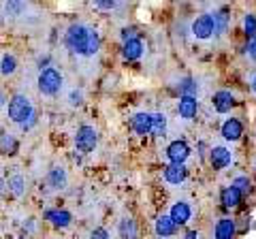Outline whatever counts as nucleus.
<instances>
[{
	"instance_id": "1",
	"label": "nucleus",
	"mask_w": 256,
	"mask_h": 239,
	"mask_svg": "<svg viewBox=\"0 0 256 239\" xmlns=\"http://www.w3.org/2000/svg\"><path fill=\"white\" fill-rule=\"evenodd\" d=\"M64 45H66V50L70 54L92 58L100 50V36L94 28L86 26V24H73V26H68L66 34H64Z\"/></svg>"
},
{
	"instance_id": "2",
	"label": "nucleus",
	"mask_w": 256,
	"mask_h": 239,
	"mask_svg": "<svg viewBox=\"0 0 256 239\" xmlns=\"http://www.w3.org/2000/svg\"><path fill=\"white\" fill-rule=\"evenodd\" d=\"M9 118L15 124L22 126V130H30L36 122V114H34V105L26 94H15L9 100Z\"/></svg>"
},
{
	"instance_id": "3",
	"label": "nucleus",
	"mask_w": 256,
	"mask_h": 239,
	"mask_svg": "<svg viewBox=\"0 0 256 239\" xmlns=\"http://www.w3.org/2000/svg\"><path fill=\"white\" fill-rule=\"evenodd\" d=\"M36 86L43 96H56V94L62 90V73L54 66H47L41 70V75H38Z\"/></svg>"
},
{
	"instance_id": "4",
	"label": "nucleus",
	"mask_w": 256,
	"mask_h": 239,
	"mask_svg": "<svg viewBox=\"0 0 256 239\" xmlns=\"http://www.w3.org/2000/svg\"><path fill=\"white\" fill-rule=\"evenodd\" d=\"M96 143H98V134H96V130L92 128V126H88V124L79 126L77 132H75V148L79 150V152L90 154L96 148Z\"/></svg>"
},
{
	"instance_id": "5",
	"label": "nucleus",
	"mask_w": 256,
	"mask_h": 239,
	"mask_svg": "<svg viewBox=\"0 0 256 239\" xmlns=\"http://www.w3.org/2000/svg\"><path fill=\"white\" fill-rule=\"evenodd\" d=\"M190 32L194 34L196 38H201V41H207V38H212V36L216 34V28H214V18H212V13H203L201 18H196L194 22H192Z\"/></svg>"
},
{
	"instance_id": "6",
	"label": "nucleus",
	"mask_w": 256,
	"mask_h": 239,
	"mask_svg": "<svg viewBox=\"0 0 256 239\" xmlns=\"http://www.w3.org/2000/svg\"><path fill=\"white\" fill-rule=\"evenodd\" d=\"M210 162L216 171H222V169H226V166L233 162V152H230L228 148H224V146H216L212 148V152H210Z\"/></svg>"
},
{
	"instance_id": "7",
	"label": "nucleus",
	"mask_w": 256,
	"mask_h": 239,
	"mask_svg": "<svg viewBox=\"0 0 256 239\" xmlns=\"http://www.w3.org/2000/svg\"><path fill=\"white\" fill-rule=\"evenodd\" d=\"M190 156V148L186 141H173L169 148H166V158L171 160V164H184Z\"/></svg>"
},
{
	"instance_id": "8",
	"label": "nucleus",
	"mask_w": 256,
	"mask_h": 239,
	"mask_svg": "<svg viewBox=\"0 0 256 239\" xmlns=\"http://www.w3.org/2000/svg\"><path fill=\"white\" fill-rule=\"evenodd\" d=\"M235 94L233 92H228V90H218L214 94V98H212V105L214 109L218 111V114H228L230 109L235 107Z\"/></svg>"
},
{
	"instance_id": "9",
	"label": "nucleus",
	"mask_w": 256,
	"mask_h": 239,
	"mask_svg": "<svg viewBox=\"0 0 256 239\" xmlns=\"http://www.w3.org/2000/svg\"><path fill=\"white\" fill-rule=\"evenodd\" d=\"M196 111H198V100L194 96H182L178 102V114L182 120H194L196 118Z\"/></svg>"
},
{
	"instance_id": "10",
	"label": "nucleus",
	"mask_w": 256,
	"mask_h": 239,
	"mask_svg": "<svg viewBox=\"0 0 256 239\" xmlns=\"http://www.w3.org/2000/svg\"><path fill=\"white\" fill-rule=\"evenodd\" d=\"M220 132L226 141H237V139H242V134H244V124L239 122L237 118H228L226 122L222 124Z\"/></svg>"
},
{
	"instance_id": "11",
	"label": "nucleus",
	"mask_w": 256,
	"mask_h": 239,
	"mask_svg": "<svg viewBox=\"0 0 256 239\" xmlns=\"http://www.w3.org/2000/svg\"><path fill=\"white\" fill-rule=\"evenodd\" d=\"M237 233L235 220L233 218H220L214 226V237L216 239H233Z\"/></svg>"
},
{
	"instance_id": "12",
	"label": "nucleus",
	"mask_w": 256,
	"mask_h": 239,
	"mask_svg": "<svg viewBox=\"0 0 256 239\" xmlns=\"http://www.w3.org/2000/svg\"><path fill=\"white\" fill-rule=\"evenodd\" d=\"M171 220L175 222V224H186V222L192 218V207H190V203H186V201H178V203H173V207H171Z\"/></svg>"
},
{
	"instance_id": "13",
	"label": "nucleus",
	"mask_w": 256,
	"mask_h": 239,
	"mask_svg": "<svg viewBox=\"0 0 256 239\" xmlns=\"http://www.w3.org/2000/svg\"><path fill=\"white\" fill-rule=\"evenodd\" d=\"M143 52H146V45H143L141 41V36L139 38H132V41H126L122 45V56H124V60H139Z\"/></svg>"
},
{
	"instance_id": "14",
	"label": "nucleus",
	"mask_w": 256,
	"mask_h": 239,
	"mask_svg": "<svg viewBox=\"0 0 256 239\" xmlns=\"http://www.w3.org/2000/svg\"><path fill=\"white\" fill-rule=\"evenodd\" d=\"M186 175H188L186 164H169V166H164V180H166V184L180 186L182 182L186 180Z\"/></svg>"
},
{
	"instance_id": "15",
	"label": "nucleus",
	"mask_w": 256,
	"mask_h": 239,
	"mask_svg": "<svg viewBox=\"0 0 256 239\" xmlns=\"http://www.w3.org/2000/svg\"><path fill=\"white\" fill-rule=\"evenodd\" d=\"M68 184V178H66V171L62 169V166H54V169L50 171V175H47V186H50L52 190H64Z\"/></svg>"
},
{
	"instance_id": "16",
	"label": "nucleus",
	"mask_w": 256,
	"mask_h": 239,
	"mask_svg": "<svg viewBox=\"0 0 256 239\" xmlns=\"http://www.w3.org/2000/svg\"><path fill=\"white\" fill-rule=\"evenodd\" d=\"M45 220H50L56 228H66L70 222H73V216L64 210H47L45 212Z\"/></svg>"
},
{
	"instance_id": "17",
	"label": "nucleus",
	"mask_w": 256,
	"mask_h": 239,
	"mask_svg": "<svg viewBox=\"0 0 256 239\" xmlns=\"http://www.w3.org/2000/svg\"><path fill=\"white\" fill-rule=\"evenodd\" d=\"M175 230H178V224L171 220V216H164V214L158 216V220H156V235L158 237H162V239L173 237Z\"/></svg>"
},
{
	"instance_id": "18",
	"label": "nucleus",
	"mask_w": 256,
	"mask_h": 239,
	"mask_svg": "<svg viewBox=\"0 0 256 239\" xmlns=\"http://www.w3.org/2000/svg\"><path fill=\"white\" fill-rule=\"evenodd\" d=\"M118 233L122 239H137L139 235V228H137V222H134L132 218H122L118 222Z\"/></svg>"
},
{
	"instance_id": "19",
	"label": "nucleus",
	"mask_w": 256,
	"mask_h": 239,
	"mask_svg": "<svg viewBox=\"0 0 256 239\" xmlns=\"http://www.w3.org/2000/svg\"><path fill=\"white\" fill-rule=\"evenodd\" d=\"M242 196H244V194L239 192L235 186H226V188H224L222 192H220V201H222L224 207H228V210H230V207H237L239 203H242Z\"/></svg>"
},
{
	"instance_id": "20",
	"label": "nucleus",
	"mask_w": 256,
	"mask_h": 239,
	"mask_svg": "<svg viewBox=\"0 0 256 239\" xmlns=\"http://www.w3.org/2000/svg\"><path fill=\"white\" fill-rule=\"evenodd\" d=\"M132 128L137 134H152V114H137L132 118Z\"/></svg>"
},
{
	"instance_id": "21",
	"label": "nucleus",
	"mask_w": 256,
	"mask_h": 239,
	"mask_svg": "<svg viewBox=\"0 0 256 239\" xmlns=\"http://www.w3.org/2000/svg\"><path fill=\"white\" fill-rule=\"evenodd\" d=\"M18 148H20L18 139L11 132H2V137H0V150H2V154L13 156V154H18Z\"/></svg>"
},
{
	"instance_id": "22",
	"label": "nucleus",
	"mask_w": 256,
	"mask_h": 239,
	"mask_svg": "<svg viewBox=\"0 0 256 239\" xmlns=\"http://www.w3.org/2000/svg\"><path fill=\"white\" fill-rule=\"evenodd\" d=\"M152 134H154V137H164L166 134V116L164 114H152Z\"/></svg>"
},
{
	"instance_id": "23",
	"label": "nucleus",
	"mask_w": 256,
	"mask_h": 239,
	"mask_svg": "<svg viewBox=\"0 0 256 239\" xmlns=\"http://www.w3.org/2000/svg\"><path fill=\"white\" fill-rule=\"evenodd\" d=\"M15 70H18V58H15L13 54H4L2 60H0V73L2 75H13Z\"/></svg>"
},
{
	"instance_id": "24",
	"label": "nucleus",
	"mask_w": 256,
	"mask_h": 239,
	"mask_svg": "<svg viewBox=\"0 0 256 239\" xmlns=\"http://www.w3.org/2000/svg\"><path fill=\"white\" fill-rule=\"evenodd\" d=\"M9 190L15 196H22L24 192H26V180H24L20 173L11 175V178H9Z\"/></svg>"
},
{
	"instance_id": "25",
	"label": "nucleus",
	"mask_w": 256,
	"mask_h": 239,
	"mask_svg": "<svg viewBox=\"0 0 256 239\" xmlns=\"http://www.w3.org/2000/svg\"><path fill=\"white\" fill-rule=\"evenodd\" d=\"M214 18V28H216V34H224L228 28V15L224 11H218V13H212Z\"/></svg>"
},
{
	"instance_id": "26",
	"label": "nucleus",
	"mask_w": 256,
	"mask_h": 239,
	"mask_svg": "<svg viewBox=\"0 0 256 239\" xmlns=\"http://www.w3.org/2000/svg\"><path fill=\"white\" fill-rule=\"evenodd\" d=\"M180 94L182 96H194L196 98V94H198V84L194 82V79H182V84H180Z\"/></svg>"
},
{
	"instance_id": "27",
	"label": "nucleus",
	"mask_w": 256,
	"mask_h": 239,
	"mask_svg": "<svg viewBox=\"0 0 256 239\" xmlns=\"http://www.w3.org/2000/svg\"><path fill=\"white\" fill-rule=\"evenodd\" d=\"M244 32H246L248 38H254L256 36V15L248 13L246 18H244Z\"/></svg>"
},
{
	"instance_id": "28",
	"label": "nucleus",
	"mask_w": 256,
	"mask_h": 239,
	"mask_svg": "<svg viewBox=\"0 0 256 239\" xmlns=\"http://www.w3.org/2000/svg\"><path fill=\"white\" fill-rule=\"evenodd\" d=\"M230 186H235L239 192H250V186H252V182H250V178H248V175H237V178L233 180V184Z\"/></svg>"
},
{
	"instance_id": "29",
	"label": "nucleus",
	"mask_w": 256,
	"mask_h": 239,
	"mask_svg": "<svg viewBox=\"0 0 256 239\" xmlns=\"http://www.w3.org/2000/svg\"><path fill=\"white\" fill-rule=\"evenodd\" d=\"M246 54L256 62V36H254V38H248V43H246Z\"/></svg>"
},
{
	"instance_id": "30",
	"label": "nucleus",
	"mask_w": 256,
	"mask_h": 239,
	"mask_svg": "<svg viewBox=\"0 0 256 239\" xmlns=\"http://www.w3.org/2000/svg\"><path fill=\"white\" fill-rule=\"evenodd\" d=\"M132 38H139V32L134 28H124L122 30V41H132Z\"/></svg>"
},
{
	"instance_id": "31",
	"label": "nucleus",
	"mask_w": 256,
	"mask_h": 239,
	"mask_svg": "<svg viewBox=\"0 0 256 239\" xmlns=\"http://www.w3.org/2000/svg\"><path fill=\"white\" fill-rule=\"evenodd\" d=\"M68 102H70V105H82V102H84L82 92H79V90H73V92H70V94H68Z\"/></svg>"
},
{
	"instance_id": "32",
	"label": "nucleus",
	"mask_w": 256,
	"mask_h": 239,
	"mask_svg": "<svg viewBox=\"0 0 256 239\" xmlns=\"http://www.w3.org/2000/svg\"><path fill=\"white\" fill-rule=\"evenodd\" d=\"M92 239H111V235L107 233V228L98 226V228H94V230H92Z\"/></svg>"
},
{
	"instance_id": "33",
	"label": "nucleus",
	"mask_w": 256,
	"mask_h": 239,
	"mask_svg": "<svg viewBox=\"0 0 256 239\" xmlns=\"http://www.w3.org/2000/svg\"><path fill=\"white\" fill-rule=\"evenodd\" d=\"M96 9H102V11H111V9H116V2H94Z\"/></svg>"
},
{
	"instance_id": "34",
	"label": "nucleus",
	"mask_w": 256,
	"mask_h": 239,
	"mask_svg": "<svg viewBox=\"0 0 256 239\" xmlns=\"http://www.w3.org/2000/svg\"><path fill=\"white\" fill-rule=\"evenodd\" d=\"M196 237H198L196 230H190V233H186V237H184V239H196Z\"/></svg>"
},
{
	"instance_id": "35",
	"label": "nucleus",
	"mask_w": 256,
	"mask_h": 239,
	"mask_svg": "<svg viewBox=\"0 0 256 239\" xmlns=\"http://www.w3.org/2000/svg\"><path fill=\"white\" fill-rule=\"evenodd\" d=\"M250 88H252V92H254V96H256V75L252 77V84H250Z\"/></svg>"
},
{
	"instance_id": "36",
	"label": "nucleus",
	"mask_w": 256,
	"mask_h": 239,
	"mask_svg": "<svg viewBox=\"0 0 256 239\" xmlns=\"http://www.w3.org/2000/svg\"><path fill=\"white\" fill-rule=\"evenodd\" d=\"M4 107V94H2V90H0V109Z\"/></svg>"
},
{
	"instance_id": "37",
	"label": "nucleus",
	"mask_w": 256,
	"mask_h": 239,
	"mask_svg": "<svg viewBox=\"0 0 256 239\" xmlns=\"http://www.w3.org/2000/svg\"><path fill=\"white\" fill-rule=\"evenodd\" d=\"M2 186H4V182H2V180H0V190H2Z\"/></svg>"
},
{
	"instance_id": "38",
	"label": "nucleus",
	"mask_w": 256,
	"mask_h": 239,
	"mask_svg": "<svg viewBox=\"0 0 256 239\" xmlns=\"http://www.w3.org/2000/svg\"><path fill=\"white\" fill-rule=\"evenodd\" d=\"M254 169H256V160H254Z\"/></svg>"
},
{
	"instance_id": "39",
	"label": "nucleus",
	"mask_w": 256,
	"mask_h": 239,
	"mask_svg": "<svg viewBox=\"0 0 256 239\" xmlns=\"http://www.w3.org/2000/svg\"><path fill=\"white\" fill-rule=\"evenodd\" d=\"M18 239H26V237H18Z\"/></svg>"
}]
</instances>
